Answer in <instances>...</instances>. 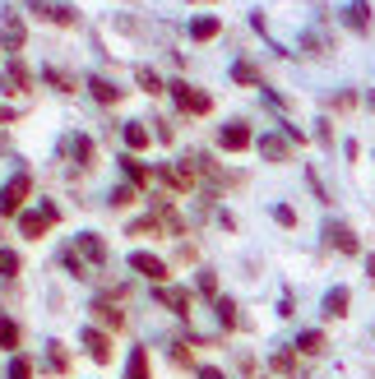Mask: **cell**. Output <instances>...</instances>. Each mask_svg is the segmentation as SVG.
Masks as SVG:
<instances>
[{"instance_id":"cell-5","label":"cell","mask_w":375,"mask_h":379,"mask_svg":"<svg viewBox=\"0 0 375 379\" xmlns=\"http://www.w3.org/2000/svg\"><path fill=\"white\" fill-rule=\"evenodd\" d=\"M130 269H135V273H144V278H153V282H162V278H167V264H162L157 255H148V250H135V255H130Z\"/></svg>"},{"instance_id":"cell-35","label":"cell","mask_w":375,"mask_h":379,"mask_svg":"<svg viewBox=\"0 0 375 379\" xmlns=\"http://www.w3.org/2000/svg\"><path fill=\"white\" fill-rule=\"evenodd\" d=\"M15 121V106H0V125H10Z\"/></svg>"},{"instance_id":"cell-28","label":"cell","mask_w":375,"mask_h":379,"mask_svg":"<svg viewBox=\"0 0 375 379\" xmlns=\"http://www.w3.org/2000/svg\"><path fill=\"white\" fill-rule=\"evenodd\" d=\"M121 167H125V176H130V181H140V185L148 181V171H144L140 162H135V157H121Z\"/></svg>"},{"instance_id":"cell-23","label":"cell","mask_w":375,"mask_h":379,"mask_svg":"<svg viewBox=\"0 0 375 379\" xmlns=\"http://www.w3.org/2000/svg\"><path fill=\"white\" fill-rule=\"evenodd\" d=\"M47 84H51V88H61V93H75V88H79L75 79H70V75H61V70H47Z\"/></svg>"},{"instance_id":"cell-7","label":"cell","mask_w":375,"mask_h":379,"mask_svg":"<svg viewBox=\"0 0 375 379\" xmlns=\"http://www.w3.org/2000/svg\"><path fill=\"white\" fill-rule=\"evenodd\" d=\"M84 347L93 351V361H97V365H107V361H111V338L102 333V329H84Z\"/></svg>"},{"instance_id":"cell-29","label":"cell","mask_w":375,"mask_h":379,"mask_svg":"<svg viewBox=\"0 0 375 379\" xmlns=\"http://www.w3.org/2000/svg\"><path fill=\"white\" fill-rule=\"evenodd\" d=\"M28 375H32V365L23 361V356H15V361H10V375H5V379H28Z\"/></svg>"},{"instance_id":"cell-6","label":"cell","mask_w":375,"mask_h":379,"mask_svg":"<svg viewBox=\"0 0 375 379\" xmlns=\"http://www.w3.org/2000/svg\"><path fill=\"white\" fill-rule=\"evenodd\" d=\"M75 255H84L93 269H102V264H107V245H102V236L84 231V236H79V250H75Z\"/></svg>"},{"instance_id":"cell-15","label":"cell","mask_w":375,"mask_h":379,"mask_svg":"<svg viewBox=\"0 0 375 379\" xmlns=\"http://www.w3.org/2000/svg\"><path fill=\"white\" fill-rule=\"evenodd\" d=\"M5 88H10V93H23V88H28V70H23V61L5 65Z\"/></svg>"},{"instance_id":"cell-27","label":"cell","mask_w":375,"mask_h":379,"mask_svg":"<svg viewBox=\"0 0 375 379\" xmlns=\"http://www.w3.org/2000/svg\"><path fill=\"white\" fill-rule=\"evenodd\" d=\"M0 273H5V278L19 273V255H15V250H0Z\"/></svg>"},{"instance_id":"cell-20","label":"cell","mask_w":375,"mask_h":379,"mask_svg":"<svg viewBox=\"0 0 375 379\" xmlns=\"http://www.w3.org/2000/svg\"><path fill=\"white\" fill-rule=\"evenodd\" d=\"M0 347H5V351L19 347V324H15V319H0Z\"/></svg>"},{"instance_id":"cell-22","label":"cell","mask_w":375,"mask_h":379,"mask_svg":"<svg viewBox=\"0 0 375 379\" xmlns=\"http://www.w3.org/2000/svg\"><path fill=\"white\" fill-rule=\"evenodd\" d=\"M135 79L144 84V93H162V79H157L153 70H148V65H140V70H135Z\"/></svg>"},{"instance_id":"cell-19","label":"cell","mask_w":375,"mask_h":379,"mask_svg":"<svg viewBox=\"0 0 375 379\" xmlns=\"http://www.w3.org/2000/svg\"><path fill=\"white\" fill-rule=\"evenodd\" d=\"M93 310H97V319H102L107 329H121V324H125V315H121V310H116V305H107V301H97Z\"/></svg>"},{"instance_id":"cell-38","label":"cell","mask_w":375,"mask_h":379,"mask_svg":"<svg viewBox=\"0 0 375 379\" xmlns=\"http://www.w3.org/2000/svg\"><path fill=\"white\" fill-rule=\"evenodd\" d=\"M371 106H375V93H371Z\"/></svg>"},{"instance_id":"cell-17","label":"cell","mask_w":375,"mask_h":379,"mask_svg":"<svg viewBox=\"0 0 375 379\" xmlns=\"http://www.w3.org/2000/svg\"><path fill=\"white\" fill-rule=\"evenodd\" d=\"M157 301H162V305H172L176 315H186L190 296H186V291H176V287H157Z\"/></svg>"},{"instance_id":"cell-4","label":"cell","mask_w":375,"mask_h":379,"mask_svg":"<svg viewBox=\"0 0 375 379\" xmlns=\"http://www.w3.org/2000/svg\"><path fill=\"white\" fill-rule=\"evenodd\" d=\"M23 199H28V176H15V181L5 185V195H0V213L15 217V213L23 208Z\"/></svg>"},{"instance_id":"cell-10","label":"cell","mask_w":375,"mask_h":379,"mask_svg":"<svg viewBox=\"0 0 375 379\" xmlns=\"http://www.w3.org/2000/svg\"><path fill=\"white\" fill-rule=\"evenodd\" d=\"M218 144H222V148H246V144H250V125H222V135H218Z\"/></svg>"},{"instance_id":"cell-31","label":"cell","mask_w":375,"mask_h":379,"mask_svg":"<svg viewBox=\"0 0 375 379\" xmlns=\"http://www.w3.org/2000/svg\"><path fill=\"white\" fill-rule=\"evenodd\" d=\"M218 315H222V324H236V305L232 301H218Z\"/></svg>"},{"instance_id":"cell-16","label":"cell","mask_w":375,"mask_h":379,"mask_svg":"<svg viewBox=\"0 0 375 379\" xmlns=\"http://www.w3.org/2000/svg\"><path fill=\"white\" fill-rule=\"evenodd\" d=\"M125 379H148V351L135 347L130 351V365H125Z\"/></svg>"},{"instance_id":"cell-21","label":"cell","mask_w":375,"mask_h":379,"mask_svg":"<svg viewBox=\"0 0 375 379\" xmlns=\"http://www.w3.org/2000/svg\"><path fill=\"white\" fill-rule=\"evenodd\" d=\"M232 79H236V84H260V70H255L250 61H236L232 65Z\"/></svg>"},{"instance_id":"cell-18","label":"cell","mask_w":375,"mask_h":379,"mask_svg":"<svg viewBox=\"0 0 375 379\" xmlns=\"http://www.w3.org/2000/svg\"><path fill=\"white\" fill-rule=\"evenodd\" d=\"M260 153H265L269 162H282V157H287V144H282L278 135H269V139H260Z\"/></svg>"},{"instance_id":"cell-32","label":"cell","mask_w":375,"mask_h":379,"mask_svg":"<svg viewBox=\"0 0 375 379\" xmlns=\"http://www.w3.org/2000/svg\"><path fill=\"white\" fill-rule=\"evenodd\" d=\"M273 217H278L282 227H292V222H297V213H292V208H273Z\"/></svg>"},{"instance_id":"cell-33","label":"cell","mask_w":375,"mask_h":379,"mask_svg":"<svg viewBox=\"0 0 375 379\" xmlns=\"http://www.w3.org/2000/svg\"><path fill=\"white\" fill-rule=\"evenodd\" d=\"M130 199H135V190H130V185H121V190L111 195V204H130Z\"/></svg>"},{"instance_id":"cell-26","label":"cell","mask_w":375,"mask_h":379,"mask_svg":"<svg viewBox=\"0 0 375 379\" xmlns=\"http://www.w3.org/2000/svg\"><path fill=\"white\" fill-rule=\"evenodd\" d=\"M47 365L56 370V375H61V370H70V356H65V351L56 347V342H51V351H47Z\"/></svg>"},{"instance_id":"cell-12","label":"cell","mask_w":375,"mask_h":379,"mask_svg":"<svg viewBox=\"0 0 375 379\" xmlns=\"http://www.w3.org/2000/svg\"><path fill=\"white\" fill-rule=\"evenodd\" d=\"M347 305H352V291H347V287H329L325 315H347Z\"/></svg>"},{"instance_id":"cell-37","label":"cell","mask_w":375,"mask_h":379,"mask_svg":"<svg viewBox=\"0 0 375 379\" xmlns=\"http://www.w3.org/2000/svg\"><path fill=\"white\" fill-rule=\"evenodd\" d=\"M366 269H371V278H375V255H371V259H366Z\"/></svg>"},{"instance_id":"cell-3","label":"cell","mask_w":375,"mask_h":379,"mask_svg":"<svg viewBox=\"0 0 375 379\" xmlns=\"http://www.w3.org/2000/svg\"><path fill=\"white\" fill-rule=\"evenodd\" d=\"M61 153H65V157H75L79 167H93V157H97V144H93L88 135H70V139L61 144Z\"/></svg>"},{"instance_id":"cell-24","label":"cell","mask_w":375,"mask_h":379,"mask_svg":"<svg viewBox=\"0 0 375 379\" xmlns=\"http://www.w3.org/2000/svg\"><path fill=\"white\" fill-rule=\"evenodd\" d=\"M297 347L315 356V351H325V333H301V338H297Z\"/></svg>"},{"instance_id":"cell-8","label":"cell","mask_w":375,"mask_h":379,"mask_svg":"<svg viewBox=\"0 0 375 379\" xmlns=\"http://www.w3.org/2000/svg\"><path fill=\"white\" fill-rule=\"evenodd\" d=\"M0 37H5L10 46H23V37H28V28H23V19H19L15 10H5V14H0Z\"/></svg>"},{"instance_id":"cell-14","label":"cell","mask_w":375,"mask_h":379,"mask_svg":"<svg viewBox=\"0 0 375 379\" xmlns=\"http://www.w3.org/2000/svg\"><path fill=\"white\" fill-rule=\"evenodd\" d=\"M190 37H195V42H209V37H218V19H213V14H200L195 23H190Z\"/></svg>"},{"instance_id":"cell-36","label":"cell","mask_w":375,"mask_h":379,"mask_svg":"<svg viewBox=\"0 0 375 379\" xmlns=\"http://www.w3.org/2000/svg\"><path fill=\"white\" fill-rule=\"evenodd\" d=\"M5 148H10V135H5V130H0V153H5Z\"/></svg>"},{"instance_id":"cell-1","label":"cell","mask_w":375,"mask_h":379,"mask_svg":"<svg viewBox=\"0 0 375 379\" xmlns=\"http://www.w3.org/2000/svg\"><path fill=\"white\" fill-rule=\"evenodd\" d=\"M167 93H172L176 97V106H181V111H190V116H204V111H209V93H200V88H190V84H167Z\"/></svg>"},{"instance_id":"cell-13","label":"cell","mask_w":375,"mask_h":379,"mask_svg":"<svg viewBox=\"0 0 375 379\" xmlns=\"http://www.w3.org/2000/svg\"><path fill=\"white\" fill-rule=\"evenodd\" d=\"M343 14H347V23H352L357 32H366V28H371V5H366V0H352V5H347Z\"/></svg>"},{"instance_id":"cell-30","label":"cell","mask_w":375,"mask_h":379,"mask_svg":"<svg viewBox=\"0 0 375 379\" xmlns=\"http://www.w3.org/2000/svg\"><path fill=\"white\" fill-rule=\"evenodd\" d=\"M51 19H56V23H75V10H70V5H51Z\"/></svg>"},{"instance_id":"cell-34","label":"cell","mask_w":375,"mask_h":379,"mask_svg":"<svg viewBox=\"0 0 375 379\" xmlns=\"http://www.w3.org/2000/svg\"><path fill=\"white\" fill-rule=\"evenodd\" d=\"M200 379H227L222 370H213V365H200Z\"/></svg>"},{"instance_id":"cell-9","label":"cell","mask_w":375,"mask_h":379,"mask_svg":"<svg viewBox=\"0 0 375 379\" xmlns=\"http://www.w3.org/2000/svg\"><path fill=\"white\" fill-rule=\"evenodd\" d=\"M325 236H329V245H334V250H347V255H357V236H352L343 222H329Z\"/></svg>"},{"instance_id":"cell-11","label":"cell","mask_w":375,"mask_h":379,"mask_svg":"<svg viewBox=\"0 0 375 379\" xmlns=\"http://www.w3.org/2000/svg\"><path fill=\"white\" fill-rule=\"evenodd\" d=\"M88 93H93V97H97V102H102V106H111V102H121V88H116V84H111V79H88Z\"/></svg>"},{"instance_id":"cell-2","label":"cell","mask_w":375,"mask_h":379,"mask_svg":"<svg viewBox=\"0 0 375 379\" xmlns=\"http://www.w3.org/2000/svg\"><path fill=\"white\" fill-rule=\"evenodd\" d=\"M56 217H61V213H56V204H42V213H19V231L37 241V236H42V231H47Z\"/></svg>"},{"instance_id":"cell-25","label":"cell","mask_w":375,"mask_h":379,"mask_svg":"<svg viewBox=\"0 0 375 379\" xmlns=\"http://www.w3.org/2000/svg\"><path fill=\"white\" fill-rule=\"evenodd\" d=\"M125 144H130V148H144V144H148V130H144V125H125Z\"/></svg>"}]
</instances>
